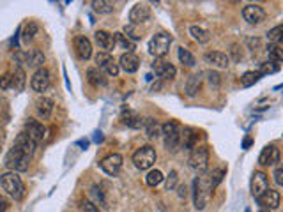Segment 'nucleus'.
<instances>
[{
	"instance_id": "nucleus-1",
	"label": "nucleus",
	"mask_w": 283,
	"mask_h": 212,
	"mask_svg": "<svg viewBox=\"0 0 283 212\" xmlns=\"http://www.w3.org/2000/svg\"><path fill=\"white\" fill-rule=\"evenodd\" d=\"M30 157H32V154H29L25 149H22L15 143L6 154L4 164L11 171H27L30 164Z\"/></svg>"
},
{
	"instance_id": "nucleus-2",
	"label": "nucleus",
	"mask_w": 283,
	"mask_h": 212,
	"mask_svg": "<svg viewBox=\"0 0 283 212\" xmlns=\"http://www.w3.org/2000/svg\"><path fill=\"white\" fill-rule=\"evenodd\" d=\"M0 186L13 200L20 201L25 194V186H23L22 179L18 177L16 171H8V173L0 175Z\"/></svg>"
},
{
	"instance_id": "nucleus-3",
	"label": "nucleus",
	"mask_w": 283,
	"mask_h": 212,
	"mask_svg": "<svg viewBox=\"0 0 283 212\" xmlns=\"http://www.w3.org/2000/svg\"><path fill=\"white\" fill-rule=\"evenodd\" d=\"M211 182H209V175H202L200 179H195L193 182V198H195V207L198 210H204L207 205L209 198H211Z\"/></svg>"
},
{
	"instance_id": "nucleus-4",
	"label": "nucleus",
	"mask_w": 283,
	"mask_h": 212,
	"mask_svg": "<svg viewBox=\"0 0 283 212\" xmlns=\"http://www.w3.org/2000/svg\"><path fill=\"white\" fill-rule=\"evenodd\" d=\"M170 45H172V38L167 32L154 34L153 39L149 41V53L156 57V59H163L168 53V50H170Z\"/></svg>"
},
{
	"instance_id": "nucleus-5",
	"label": "nucleus",
	"mask_w": 283,
	"mask_h": 212,
	"mask_svg": "<svg viewBox=\"0 0 283 212\" xmlns=\"http://www.w3.org/2000/svg\"><path fill=\"white\" fill-rule=\"evenodd\" d=\"M181 127L174 120H168L167 124H163V134H165V147L170 152H175L181 145Z\"/></svg>"
},
{
	"instance_id": "nucleus-6",
	"label": "nucleus",
	"mask_w": 283,
	"mask_h": 212,
	"mask_svg": "<svg viewBox=\"0 0 283 212\" xmlns=\"http://www.w3.org/2000/svg\"><path fill=\"white\" fill-rule=\"evenodd\" d=\"M133 163L138 170H149L156 163V150L151 145H144L133 154Z\"/></svg>"
},
{
	"instance_id": "nucleus-7",
	"label": "nucleus",
	"mask_w": 283,
	"mask_h": 212,
	"mask_svg": "<svg viewBox=\"0 0 283 212\" xmlns=\"http://www.w3.org/2000/svg\"><path fill=\"white\" fill-rule=\"evenodd\" d=\"M190 164L193 170L197 171H205L207 170V164H209V150L205 145L200 147H195L191 150V156H190Z\"/></svg>"
},
{
	"instance_id": "nucleus-8",
	"label": "nucleus",
	"mask_w": 283,
	"mask_h": 212,
	"mask_svg": "<svg viewBox=\"0 0 283 212\" xmlns=\"http://www.w3.org/2000/svg\"><path fill=\"white\" fill-rule=\"evenodd\" d=\"M96 64H97V69H103L108 76H117V75H119L120 67H119V64L115 62V59H113L110 53H104V52L97 53V55H96Z\"/></svg>"
},
{
	"instance_id": "nucleus-9",
	"label": "nucleus",
	"mask_w": 283,
	"mask_h": 212,
	"mask_svg": "<svg viewBox=\"0 0 283 212\" xmlns=\"http://www.w3.org/2000/svg\"><path fill=\"white\" fill-rule=\"evenodd\" d=\"M30 87H32V90H36V92L43 94L48 90L50 87V73L48 69H45V67H39L36 73H34L32 80H30Z\"/></svg>"
},
{
	"instance_id": "nucleus-10",
	"label": "nucleus",
	"mask_w": 283,
	"mask_h": 212,
	"mask_svg": "<svg viewBox=\"0 0 283 212\" xmlns=\"http://www.w3.org/2000/svg\"><path fill=\"white\" fill-rule=\"evenodd\" d=\"M23 133H25L27 136L36 143V145H38V143H41V141L45 140L46 127L43 126L41 122H38V120H29V122L25 124V131H23Z\"/></svg>"
},
{
	"instance_id": "nucleus-11",
	"label": "nucleus",
	"mask_w": 283,
	"mask_h": 212,
	"mask_svg": "<svg viewBox=\"0 0 283 212\" xmlns=\"http://www.w3.org/2000/svg\"><path fill=\"white\" fill-rule=\"evenodd\" d=\"M267 189H269L267 175H265L264 171H255V173L251 175V194L258 200Z\"/></svg>"
},
{
	"instance_id": "nucleus-12",
	"label": "nucleus",
	"mask_w": 283,
	"mask_h": 212,
	"mask_svg": "<svg viewBox=\"0 0 283 212\" xmlns=\"http://www.w3.org/2000/svg\"><path fill=\"white\" fill-rule=\"evenodd\" d=\"M99 164H101V170H103L104 173L115 177V175L120 171V168H122V156H120V154H110V156L104 157Z\"/></svg>"
},
{
	"instance_id": "nucleus-13",
	"label": "nucleus",
	"mask_w": 283,
	"mask_h": 212,
	"mask_svg": "<svg viewBox=\"0 0 283 212\" xmlns=\"http://www.w3.org/2000/svg\"><path fill=\"white\" fill-rule=\"evenodd\" d=\"M153 71L156 73L158 76H160L161 80H174L175 75H177V69H175L170 62H167V60H163V59L154 60V62H153Z\"/></svg>"
},
{
	"instance_id": "nucleus-14",
	"label": "nucleus",
	"mask_w": 283,
	"mask_h": 212,
	"mask_svg": "<svg viewBox=\"0 0 283 212\" xmlns=\"http://www.w3.org/2000/svg\"><path fill=\"white\" fill-rule=\"evenodd\" d=\"M242 18L250 23V25H258V23H262L265 20V11L260 6L250 4L242 9Z\"/></svg>"
},
{
	"instance_id": "nucleus-15",
	"label": "nucleus",
	"mask_w": 283,
	"mask_h": 212,
	"mask_svg": "<svg viewBox=\"0 0 283 212\" xmlns=\"http://www.w3.org/2000/svg\"><path fill=\"white\" fill-rule=\"evenodd\" d=\"M258 163L262 166H274L276 163H279V150L274 145L264 147L260 152V157H258Z\"/></svg>"
},
{
	"instance_id": "nucleus-16",
	"label": "nucleus",
	"mask_w": 283,
	"mask_h": 212,
	"mask_svg": "<svg viewBox=\"0 0 283 212\" xmlns=\"http://www.w3.org/2000/svg\"><path fill=\"white\" fill-rule=\"evenodd\" d=\"M151 18V8L147 4H136L129 13V22L133 25H138V23H144Z\"/></svg>"
},
{
	"instance_id": "nucleus-17",
	"label": "nucleus",
	"mask_w": 283,
	"mask_h": 212,
	"mask_svg": "<svg viewBox=\"0 0 283 212\" xmlns=\"http://www.w3.org/2000/svg\"><path fill=\"white\" fill-rule=\"evenodd\" d=\"M94 36H96V43L99 45L101 50H104V53L112 52L115 48V36L113 34L106 32V30H97Z\"/></svg>"
},
{
	"instance_id": "nucleus-18",
	"label": "nucleus",
	"mask_w": 283,
	"mask_h": 212,
	"mask_svg": "<svg viewBox=\"0 0 283 212\" xmlns=\"http://www.w3.org/2000/svg\"><path fill=\"white\" fill-rule=\"evenodd\" d=\"M16 60H18V62L29 64V66H32V67H39L45 62V55H43L39 50H32V52H27V53H18Z\"/></svg>"
},
{
	"instance_id": "nucleus-19",
	"label": "nucleus",
	"mask_w": 283,
	"mask_h": 212,
	"mask_svg": "<svg viewBox=\"0 0 283 212\" xmlns=\"http://www.w3.org/2000/svg\"><path fill=\"white\" fill-rule=\"evenodd\" d=\"M119 67L126 73H136L140 67V59L134 53H122L119 59Z\"/></svg>"
},
{
	"instance_id": "nucleus-20",
	"label": "nucleus",
	"mask_w": 283,
	"mask_h": 212,
	"mask_svg": "<svg viewBox=\"0 0 283 212\" xmlns=\"http://www.w3.org/2000/svg\"><path fill=\"white\" fill-rule=\"evenodd\" d=\"M258 203L265 210H272V208H278L279 205V193L274 189H267L260 198H258Z\"/></svg>"
},
{
	"instance_id": "nucleus-21",
	"label": "nucleus",
	"mask_w": 283,
	"mask_h": 212,
	"mask_svg": "<svg viewBox=\"0 0 283 212\" xmlns=\"http://www.w3.org/2000/svg\"><path fill=\"white\" fill-rule=\"evenodd\" d=\"M75 48L82 60H89L90 55H92V43H90L89 38H85V36H78V38L75 39Z\"/></svg>"
},
{
	"instance_id": "nucleus-22",
	"label": "nucleus",
	"mask_w": 283,
	"mask_h": 212,
	"mask_svg": "<svg viewBox=\"0 0 283 212\" xmlns=\"http://www.w3.org/2000/svg\"><path fill=\"white\" fill-rule=\"evenodd\" d=\"M198 138H200V133L193 127H184V131L181 133V143L184 145V149H191L198 147Z\"/></svg>"
},
{
	"instance_id": "nucleus-23",
	"label": "nucleus",
	"mask_w": 283,
	"mask_h": 212,
	"mask_svg": "<svg viewBox=\"0 0 283 212\" xmlns=\"http://www.w3.org/2000/svg\"><path fill=\"white\" fill-rule=\"evenodd\" d=\"M205 60H207L211 66L214 67H220V69H227L230 66V59H228L225 53L221 52H209L205 53Z\"/></svg>"
},
{
	"instance_id": "nucleus-24",
	"label": "nucleus",
	"mask_w": 283,
	"mask_h": 212,
	"mask_svg": "<svg viewBox=\"0 0 283 212\" xmlns=\"http://www.w3.org/2000/svg\"><path fill=\"white\" fill-rule=\"evenodd\" d=\"M122 122L126 124L127 127H133V129H138V127L144 126V120H142V117L138 115L136 112H133V110H127V108L122 110Z\"/></svg>"
},
{
	"instance_id": "nucleus-25",
	"label": "nucleus",
	"mask_w": 283,
	"mask_h": 212,
	"mask_svg": "<svg viewBox=\"0 0 283 212\" xmlns=\"http://www.w3.org/2000/svg\"><path fill=\"white\" fill-rule=\"evenodd\" d=\"M36 112L41 119H48L53 112V101L50 97H43L36 103Z\"/></svg>"
},
{
	"instance_id": "nucleus-26",
	"label": "nucleus",
	"mask_w": 283,
	"mask_h": 212,
	"mask_svg": "<svg viewBox=\"0 0 283 212\" xmlns=\"http://www.w3.org/2000/svg\"><path fill=\"white\" fill-rule=\"evenodd\" d=\"M87 78H89V82L92 87H104L106 85V78H104V75L97 69V67H90V69L87 71Z\"/></svg>"
},
{
	"instance_id": "nucleus-27",
	"label": "nucleus",
	"mask_w": 283,
	"mask_h": 212,
	"mask_svg": "<svg viewBox=\"0 0 283 212\" xmlns=\"http://www.w3.org/2000/svg\"><path fill=\"white\" fill-rule=\"evenodd\" d=\"M89 194H90V198H92L90 201H92L94 205H97V207L101 205L103 208L108 207V203H106V198H104V193L99 189V186H90Z\"/></svg>"
},
{
	"instance_id": "nucleus-28",
	"label": "nucleus",
	"mask_w": 283,
	"mask_h": 212,
	"mask_svg": "<svg viewBox=\"0 0 283 212\" xmlns=\"http://www.w3.org/2000/svg\"><path fill=\"white\" fill-rule=\"evenodd\" d=\"M190 34L193 36V39L197 43H200V45H205V43H209V39H211V34L207 32L205 29H202V27H190Z\"/></svg>"
},
{
	"instance_id": "nucleus-29",
	"label": "nucleus",
	"mask_w": 283,
	"mask_h": 212,
	"mask_svg": "<svg viewBox=\"0 0 283 212\" xmlns=\"http://www.w3.org/2000/svg\"><path fill=\"white\" fill-rule=\"evenodd\" d=\"M92 8L99 15H110V13H113L115 6H113V2H108V0H94Z\"/></svg>"
},
{
	"instance_id": "nucleus-30",
	"label": "nucleus",
	"mask_w": 283,
	"mask_h": 212,
	"mask_svg": "<svg viewBox=\"0 0 283 212\" xmlns=\"http://www.w3.org/2000/svg\"><path fill=\"white\" fill-rule=\"evenodd\" d=\"M144 126H146L147 136H151V138H156L163 133V126H160L154 119H147L146 122H144Z\"/></svg>"
},
{
	"instance_id": "nucleus-31",
	"label": "nucleus",
	"mask_w": 283,
	"mask_h": 212,
	"mask_svg": "<svg viewBox=\"0 0 283 212\" xmlns=\"http://www.w3.org/2000/svg\"><path fill=\"white\" fill-rule=\"evenodd\" d=\"M200 87H202V76L200 75L190 76V80L186 83V94L188 96H195L200 90Z\"/></svg>"
},
{
	"instance_id": "nucleus-32",
	"label": "nucleus",
	"mask_w": 283,
	"mask_h": 212,
	"mask_svg": "<svg viewBox=\"0 0 283 212\" xmlns=\"http://www.w3.org/2000/svg\"><path fill=\"white\" fill-rule=\"evenodd\" d=\"M267 41L272 45H283V23L276 25L274 29H271L267 32Z\"/></svg>"
},
{
	"instance_id": "nucleus-33",
	"label": "nucleus",
	"mask_w": 283,
	"mask_h": 212,
	"mask_svg": "<svg viewBox=\"0 0 283 212\" xmlns=\"http://www.w3.org/2000/svg\"><path fill=\"white\" fill-rule=\"evenodd\" d=\"M115 36V45H119L120 48H124V50H127V53H133V50H134V43L131 41L127 36H124V34H120V32H117V34H113Z\"/></svg>"
},
{
	"instance_id": "nucleus-34",
	"label": "nucleus",
	"mask_w": 283,
	"mask_h": 212,
	"mask_svg": "<svg viewBox=\"0 0 283 212\" xmlns=\"http://www.w3.org/2000/svg\"><path fill=\"white\" fill-rule=\"evenodd\" d=\"M267 55L271 62H283V48L279 45H269L267 46Z\"/></svg>"
},
{
	"instance_id": "nucleus-35",
	"label": "nucleus",
	"mask_w": 283,
	"mask_h": 212,
	"mask_svg": "<svg viewBox=\"0 0 283 212\" xmlns=\"http://www.w3.org/2000/svg\"><path fill=\"white\" fill-rule=\"evenodd\" d=\"M258 80H260V75H258V73H255V71H248V73H244V75L241 76V85L251 87V85H255Z\"/></svg>"
},
{
	"instance_id": "nucleus-36",
	"label": "nucleus",
	"mask_w": 283,
	"mask_h": 212,
	"mask_svg": "<svg viewBox=\"0 0 283 212\" xmlns=\"http://www.w3.org/2000/svg\"><path fill=\"white\" fill-rule=\"evenodd\" d=\"M177 55H179V60H181V62H183L186 67H193V66H195V57L191 55L190 50H186V48H183V46H181V48H179V53H177Z\"/></svg>"
},
{
	"instance_id": "nucleus-37",
	"label": "nucleus",
	"mask_w": 283,
	"mask_h": 212,
	"mask_svg": "<svg viewBox=\"0 0 283 212\" xmlns=\"http://www.w3.org/2000/svg\"><path fill=\"white\" fill-rule=\"evenodd\" d=\"M36 34H38V23L29 22L25 25V29H23V41L30 43L34 39V36H36Z\"/></svg>"
},
{
	"instance_id": "nucleus-38",
	"label": "nucleus",
	"mask_w": 283,
	"mask_h": 212,
	"mask_svg": "<svg viewBox=\"0 0 283 212\" xmlns=\"http://www.w3.org/2000/svg\"><path fill=\"white\" fill-rule=\"evenodd\" d=\"M163 173H161L160 170H151L149 173H147V177H146V182L149 184V186H158V184H161L163 182Z\"/></svg>"
},
{
	"instance_id": "nucleus-39",
	"label": "nucleus",
	"mask_w": 283,
	"mask_h": 212,
	"mask_svg": "<svg viewBox=\"0 0 283 212\" xmlns=\"http://www.w3.org/2000/svg\"><path fill=\"white\" fill-rule=\"evenodd\" d=\"M223 175H225V170L223 168H216V170H212L211 173H209V182H211V187L214 189V187L218 186V184L223 180Z\"/></svg>"
},
{
	"instance_id": "nucleus-40",
	"label": "nucleus",
	"mask_w": 283,
	"mask_h": 212,
	"mask_svg": "<svg viewBox=\"0 0 283 212\" xmlns=\"http://www.w3.org/2000/svg\"><path fill=\"white\" fill-rule=\"evenodd\" d=\"M279 71V66L276 62H271V60H267V62H264L260 66V71H258V75H274V73H278Z\"/></svg>"
},
{
	"instance_id": "nucleus-41",
	"label": "nucleus",
	"mask_w": 283,
	"mask_h": 212,
	"mask_svg": "<svg viewBox=\"0 0 283 212\" xmlns=\"http://www.w3.org/2000/svg\"><path fill=\"white\" fill-rule=\"evenodd\" d=\"M23 83H25V73L22 69L16 71V75H13V87L18 90L23 89Z\"/></svg>"
},
{
	"instance_id": "nucleus-42",
	"label": "nucleus",
	"mask_w": 283,
	"mask_h": 212,
	"mask_svg": "<svg viewBox=\"0 0 283 212\" xmlns=\"http://www.w3.org/2000/svg\"><path fill=\"white\" fill-rule=\"evenodd\" d=\"M80 210L82 212H101L97 205H94L90 200H82L80 201Z\"/></svg>"
},
{
	"instance_id": "nucleus-43",
	"label": "nucleus",
	"mask_w": 283,
	"mask_h": 212,
	"mask_svg": "<svg viewBox=\"0 0 283 212\" xmlns=\"http://www.w3.org/2000/svg\"><path fill=\"white\" fill-rule=\"evenodd\" d=\"M175 187H177V171L172 170L170 175L167 177V189L170 191V189H175Z\"/></svg>"
},
{
	"instance_id": "nucleus-44",
	"label": "nucleus",
	"mask_w": 283,
	"mask_h": 212,
	"mask_svg": "<svg viewBox=\"0 0 283 212\" xmlns=\"http://www.w3.org/2000/svg\"><path fill=\"white\" fill-rule=\"evenodd\" d=\"M207 78H209V83L214 87H220L221 83V76L218 75V73H214V71H209L207 73Z\"/></svg>"
},
{
	"instance_id": "nucleus-45",
	"label": "nucleus",
	"mask_w": 283,
	"mask_h": 212,
	"mask_svg": "<svg viewBox=\"0 0 283 212\" xmlns=\"http://www.w3.org/2000/svg\"><path fill=\"white\" fill-rule=\"evenodd\" d=\"M9 87H13V75H9V73H6L2 78H0V89H9Z\"/></svg>"
},
{
	"instance_id": "nucleus-46",
	"label": "nucleus",
	"mask_w": 283,
	"mask_h": 212,
	"mask_svg": "<svg viewBox=\"0 0 283 212\" xmlns=\"http://www.w3.org/2000/svg\"><path fill=\"white\" fill-rule=\"evenodd\" d=\"M274 180H276V184H278V186L283 187V163L276 166V170H274Z\"/></svg>"
},
{
	"instance_id": "nucleus-47",
	"label": "nucleus",
	"mask_w": 283,
	"mask_h": 212,
	"mask_svg": "<svg viewBox=\"0 0 283 212\" xmlns=\"http://www.w3.org/2000/svg\"><path fill=\"white\" fill-rule=\"evenodd\" d=\"M9 208V200L4 196H0V212H8Z\"/></svg>"
},
{
	"instance_id": "nucleus-48",
	"label": "nucleus",
	"mask_w": 283,
	"mask_h": 212,
	"mask_svg": "<svg viewBox=\"0 0 283 212\" xmlns=\"http://www.w3.org/2000/svg\"><path fill=\"white\" fill-rule=\"evenodd\" d=\"M177 191H179L177 194H179L181 198H186V186H179L177 187Z\"/></svg>"
},
{
	"instance_id": "nucleus-49",
	"label": "nucleus",
	"mask_w": 283,
	"mask_h": 212,
	"mask_svg": "<svg viewBox=\"0 0 283 212\" xmlns=\"http://www.w3.org/2000/svg\"><path fill=\"white\" fill-rule=\"evenodd\" d=\"M250 143H251V140H250V138H246V140H244V147H248Z\"/></svg>"
},
{
	"instance_id": "nucleus-50",
	"label": "nucleus",
	"mask_w": 283,
	"mask_h": 212,
	"mask_svg": "<svg viewBox=\"0 0 283 212\" xmlns=\"http://www.w3.org/2000/svg\"><path fill=\"white\" fill-rule=\"evenodd\" d=\"M260 212H269V210H265V208H262V210Z\"/></svg>"
},
{
	"instance_id": "nucleus-51",
	"label": "nucleus",
	"mask_w": 283,
	"mask_h": 212,
	"mask_svg": "<svg viewBox=\"0 0 283 212\" xmlns=\"http://www.w3.org/2000/svg\"><path fill=\"white\" fill-rule=\"evenodd\" d=\"M0 147H2V141H0Z\"/></svg>"
},
{
	"instance_id": "nucleus-52",
	"label": "nucleus",
	"mask_w": 283,
	"mask_h": 212,
	"mask_svg": "<svg viewBox=\"0 0 283 212\" xmlns=\"http://www.w3.org/2000/svg\"><path fill=\"white\" fill-rule=\"evenodd\" d=\"M246 212H250V210H246Z\"/></svg>"
}]
</instances>
